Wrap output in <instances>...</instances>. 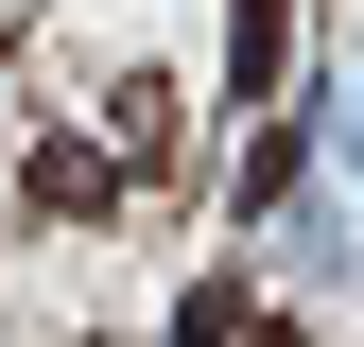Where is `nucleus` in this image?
Here are the masks:
<instances>
[{"label": "nucleus", "mask_w": 364, "mask_h": 347, "mask_svg": "<svg viewBox=\"0 0 364 347\" xmlns=\"http://www.w3.org/2000/svg\"><path fill=\"white\" fill-rule=\"evenodd\" d=\"M278 53H295V0H225V87H278Z\"/></svg>", "instance_id": "obj_1"}]
</instances>
